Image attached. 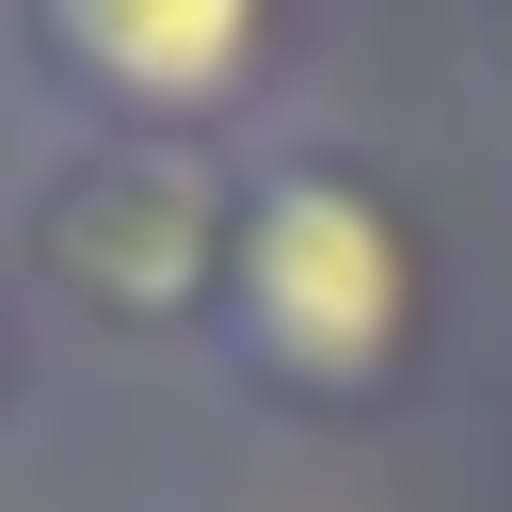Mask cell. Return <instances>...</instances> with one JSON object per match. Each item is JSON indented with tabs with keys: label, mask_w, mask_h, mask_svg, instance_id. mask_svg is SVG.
Returning <instances> with one entry per match:
<instances>
[{
	"label": "cell",
	"mask_w": 512,
	"mask_h": 512,
	"mask_svg": "<svg viewBox=\"0 0 512 512\" xmlns=\"http://www.w3.org/2000/svg\"><path fill=\"white\" fill-rule=\"evenodd\" d=\"M0 400H16V304H0Z\"/></svg>",
	"instance_id": "5"
},
{
	"label": "cell",
	"mask_w": 512,
	"mask_h": 512,
	"mask_svg": "<svg viewBox=\"0 0 512 512\" xmlns=\"http://www.w3.org/2000/svg\"><path fill=\"white\" fill-rule=\"evenodd\" d=\"M480 64H496V80H512V16H480Z\"/></svg>",
	"instance_id": "4"
},
{
	"label": "cell",
	"mask_w": 512,
	"mask_h": 512,
	"mask_svg": "<svg viewBox=\"0 0 512 512\" xmlns=\"http://www.w3.org/2000/svg\"><path fill=\"white\" fill-rule=\"evenodd\" d=\"M240 176H256V144H144V128H32L16 112L0 272L112 352H224Z\"/></svg>",
	"instance_id": "2"
},
{
	"label": "cell",
	"mask_w": 512,
	"mask_h": 512,
	"mask_svg": "<svg viewBox=\"0 0 512 512\" xmlns=\"http://www.w3.org/2000/svg\"><path fill=\"white\" fill-rule=\"evenodd\" d=\"M0 48H16V112L32 128L272 144L256 112L288 96V16L272 0H32Z\"/></svg>",
	"instance_id": "3"
},
{
	"label": "cell",
	"mask_w": 512,
	"mask_h": 512,
	"mask_svg": "<svg viewBox=\"0 0 512 512\" xmlns=\"http://www.w3.org/2000/svg\"><path fill=\"white\" fill-rule=\"evenodd\" d=\"M224 368L256 400H288V416H384L432 368V240H416V192L368 144H336V128L256 144Z\"/></svg>",
	"instance_id": "1"
}]
</instances>
